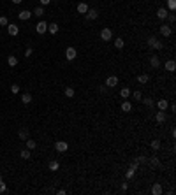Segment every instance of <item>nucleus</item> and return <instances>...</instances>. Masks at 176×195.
I'll return each mask as SVG.
<instances>
[{"label":"nucleus","instance_id":"obj_2","mask_svg":"<svg viewBox=\"0 0 176 195\" xmlns=\"http://www.w3.org/2000/svg\"><path fill=\"white\" fill-rule=\"evenodd\" d=\"M55 149L58 153H65L69 149V144H67V141H56L55 142Z\"/></svg>","mask_w":176,"mask_h":195},{"label":"nucleus","instance_id":"obj_4","mask_svg":"<svg viewBox=\"0 0 176 195\" xmlns=\"http://www.w3.org/2000/svg\"><path fill=\"white\" fill-rule=\"evenodd\" d=\"M76 56H78L76 48H67V49H65V58H67V61H72Z\"/></svg>","mask_w":176,"mask_h":195},{"label":"nucleus","instance_id":"obj_42","mask_svg":"<svg viewBox=\"0 0 176 195\" xmlns=\"http://www.w3.org/2000/svg\"><path fill=\"white\" fill-rule=\"evenodd\" d=\"M136 162H137V163H144V162H146V158H144V157H137Z\"/></svg>","mask_w":176,"mask_h":195},{"label":"nucleus","instance_id":"obj_40","mask_svg":"<svg viewBox=\"0 0 176 195\" xmlns=\"http://www.w3.org/2000/svg\"><path fill=\"white\" fill-rule=\"evenodd\" d=\"M32 53H34V49H32V48H27V51H25V56H32Z\"/></svg>","mask_w":176,"mask_h":195},{"label":"nucleus","instance_id":"obj_14","mask_svg":"<svg viewBox=\"0 0 176 195\" xmlns=\"http://www.w3.org/2000/svg\"><path fill=\"white\" fill-rule=\"evenodd\" d=\"M58 30H60V28H58V25H56V23H49V25H48V32H49L51 35L58 34Z\"/></svg>","mask_w":176,"mask_h":195},{"label":"nucleus","instance_id":"obj_38","mask_svg":"<svg viewBox=\"0 0 176 195\" xmlns=\"http://www.w3.org/2000/svg\"><path fill=\"white\" fill-rule=\"evenodd\" d=\"M11 91L16 95V93H19V85H11Z\"/></svg>","mask_w":176,"mask_h":195},{"label":"nucleus","instance_id":"obj_13","mask_svg":"<svg viewBox=\"0 0 176 195\" xmlns=\"http://www.w3.org/2000/svg\"><path fill=\"white\" fill-rule=\"evenodd\" d=\"M167 14H169V13H167V9H165V7H160L159 11H157V18L162 19V21H164L165 18H167Z\"/></svg>","mask_w":176,"mask_h":195},{"label":"nucleus","instance_id":"obj_15","mask_svg":"<svg viewBox=\"0 0 176 195\" xmlns=\"http://www.w3.org/2000/svg\"><path fill=\"white\" fill-rule=\"evenodd\" d=\"M157 106H159V109H160V111H165V109L169 107V102L165 100V98H160V100L157 102Z\"/></svg>","mask_w":176,"mask_h":195},{"label":"nucleus","instance_id":"obj_1","mask_svg":"<svg viewBox=\"0 0 176 195\" xmlns=\"http://www.w3.org/2000/svg\"><path fill=\"white\" fill-rule=\"evenodd\" d=\"M100 39L104 40V42H109V40L113 39V32H111V28H102V30H100Z\"/></svg>","mask_w":176,"mask_h":195},{"label":"nucleus","instance_id":"obj_8","mask_svg":"<svg viewBox=\"0 0 176 195\" xmlns=\"http://www.w3.org/2000/svg\"><path fill=\"white\" fill-rule=\"evenodd\" d=\"M165 118H167L165 111H160V109H159V112H155V121H157V123H164Z\"/></svg>","mask_w":176,"mask_h":195},{"label":"nucleus","instance_id":"obj_44","mask_svg":"<svg viewBox=\"0 0 176 195\" xmlns=\"http://www.w3.org/2000/svg\"><path fill=\"white\" fill-rule=\"evenodd\" d=\"M49 2H51V0H41V4H43V5H48Z\"/></svg>","mask_w":176,"mask_h":195},{"label":"nucleus","instance_id":"obj_29","mask_svg":"<svg viewBox=\"0 0 176 195\" xmlns=\"http://www.w3.org/2000/svg\"><path fill=\"white\" fill-rule=\"evenodd\" d=\"M64 93H65V97L72 98V97H74V88H70V86H67V88H65V91H64Z\"/></svg>","mask_w":176,"mask_h":195},{"label":"nucleus","instance_id":"obj_45","mask_svg":"<svg viewBox=\"0 0 176 195\" xmlns=\"http://www.w3.org/2000/svg\"><path fill=\"white\" fill-rule=\"evenodd\" d=\"M23 0H13V4H21Z\"/></svg>","mask_w":176,"mask_h":195},{"label":"nucleus","instance_id":"obj_46","mask_svg":"<svg viewBox=\"0 0 176 195\" xmlns=\"http://www.w3.org/2000/svg\"><path fill=\"white\" fill-rule=\"evenodd\" d=\"M0 181H2V176H0Z\"/></svg>","mask_w":176,"mask_h":195},{"label":"nucleus","instance_id":"obj_28","mask_svg":"<svg viewBox=\"0 0 176 195\" xmlns=\"http://www.w3.org/2000/svg\"><path fill=\"white\" fill-rule=\"evenodd\" d=\"M19 157H21L23 160H28L30 157H32V155H30V149H28V148H27V149H23L21 153H19Z\"/></svg>","mask_w":176,"mask_h":195},{"label":"nucleus","instance_id":"obj_19","mask_svg":"<svg viewBox=\"0 0 176 195\" xmlns=\"http://www.w3.org/2000/svg\"><path fill=\"white\" fill-rule=\"evenodd\" d=\"M148 81H150V76L148 74H139L137 76V83H141V85H146Z\"/></svg>","mask_w":176,"mask_h":195},{"label":"nucleus","instance_id":"obj_20","mask_svg":"<svg viewBox=\"0 0 176 195\" xmlns=\"http://www.w3.org/2000/svg\"><path fill=\"white\" fill-rule=\"evenodd\" d=\"M122 111H125V112H130L132 111V104H130L129 100H123L122 102Z\"/></svg>","mask_w":176,"mask_h":195},{"label":"nucleus","instance_id":"obj_17","mask_svg":"<svg viewBox=\"0 0 176 195\" xmlns=\"http://www.w3.org/2000/svg\"><path fill=\"white\" fill-rule=\"evenodd\" d=\"M76 9H78V13H79V14H85V13H86V11H88V5H86V4H85V2H79V4H78V7H76Z\"/></svg>","mask_w":176,"mask_h":195},{"label":"nucleus","instance_id":"obj_41","mask_svg":"<svg viewBox=\"0 0 176 195\" xmlns=\"http://www.w3.org/2000/svg\"><path fill=\"white\" fill-rule=\"evenodd\" d=\"M167 19H169V23H174V21H176V18H174V14H167Z\"/></svg>","mask_w":176,"mask_h":195},{"label":"nucleus","instance_id":"obj_22","mask_svg":"<svg viewBox=\"0 0 176 195\" xmlns=\"http://www.w3.org/2000/svg\"><path fill=\"white\" fill-rule=\"evenodd\" d=\"M48 167H49V171H53V172H55V171H58V169H60V163H58L56 160H51Z\"/></svg>","mask_w":176,"mask_h":195},{"label":"nucleus","instance_id":"obj_37","mask_svg":"<svg viewBox=\"0 0 176 195\" xmlns=\"http://www.w3.org/2000/svg\"><path fill=\"white\" fill-rule=\"evenodd\" d=\"M143 104L148 106V107H151V106H153V100H151V98H143Z\"/></svg>","mask_w":176,"mask_h":195},{"label":"nucleus","instance_id":"obj_3","mask_svg":"<svg viewBox=\"0 0 176 195\" xmlns=\"http://www.w3.org/2000/svg\"><path fill=\"white\" fill-rule=\"evenodd\" d=\"M148 44H150V48H153V49H162V48H164V44L160 42L157 37H150V39H148Z\"/></svg>","mask_w":176,"mask_h":195},{"label":"nucleus","instance_id":"obj_33","mask_svg":"<svg viewBox=\"0 0 176 195\" xmlns=\"http://www.w3.org/2000/svg\"><path fill=\"white\" fill-rule=\"evenodd\" d=\"M32 14H35V16H43V14H44V9H43V7H35Z\"/></svg>","mask_w":176,"mask_h":195},{"label":"nucleus","instance_id":"obj_23","mask_svg":"<svg viewBox=\"0 0 176 195\" xmlns=\"http://www.w3.org/2000/svg\"><path fill=\"white\" fill-rule=\"evenodd\" d=\"M120 97H122V98H129V97H130V90H129V88H122V90H120Z\"/></svg>","mask_w":176,"mask_h":195},{"label":"nucleus","instance_id":"obj_27","mask_svg":"<svg viewBox=\"0 0 176 195\" xmlns=\"http://www.w3.org/2000/svg\"><path fill=\"white\" fill-rule=\"evenodd\" d=\"M115 46H116L118 49H123L125 42H123V39H122V37H116V39H115Z\"/></svg>","mask_w":176,"mask_h":195},{"label":"nucleus","instance_id":"obj_6","mask_svg":"<svg viewBox=\"0 0 176 195\" xmlns=\"http://www.w3.org/2000/svg\"><path fill=\"white\" fill-rule=\"evenodd\" d=\"M171 34H173V26H169V25H162V26H160V35L169 37Z\"/></svg>","mask_w":176,"mask_h":195},{"label":"nucleus","instance_id":"obj_34","mask_svg":"<svg viewBox=\"0 0 176 195\" xmlns=\"http://www.w3.org/2000/svg\"><path fill=\"white\" fill-rule=\"evenodd\" d=\"M167 7L171 9V11H174L176 9V0H167Z\"/></svg>","mask_w":176,"mask_h":195},{"label":"nucleus","instance_id":"obj_24","mask_svg":"<svg viewBox=\"0 0 176 195\" xmlns=\"http://www.w3.org/2000/svg\"><path fill=\"white\" fill-rule=\"evenodd\" d=\"M150 146H151V149H153V151H159V149H160V141H159V139H153Z\"/></svg>","mask_w":176,"mask_h":195},{"label":"nucleus","instance_id":"obj_5","mask_svg":"<svg viewBox=\"0 0 176 195\" xmlns=\"http://www.w3.org/2000/svg\"><path fill=\"white\" fill-rule=\"evenodd\" d=\"M35 32H37V34H46V32H48V23H46V21H39V23L35 25Z\"/></svg>","mask_w":176,"mask_h":195},{"label":"nucleus","instance_id":"obj_16","mask_svg":"<svg viewBox=\"0 0 176 195\" xmlns=\"http://www.w3.org/2000/svg\"><path fill=\"white\" fill-rule=\"evenodd\" d=\"M85 14H86V19H97V16H99L95 9H88Z\"/></svg>","mask_w":176,"mask_h":195},{"label":"nucleus","instance_id":"obj_30","mask_svg":"<svg viewBox=\"0 0 176 195\" xmlns=\"http://www.w3.org/2000/svg\"><path fill=\"white\" fill-rule=\"evenodd\" d=\"M150 165H153V167H160L159 158H157V157H151V158H150Z\"/></svg>","mask_w":176,"mask_h":195},{"label":"nucleus","instance_id":"obj_35","mask_svg":"<svg viewBox=\"0 0 176 195\" xmlns=\"http://www.w3.org/2000/svg\"><path fill=\"white\" fill-rule=\"evenodd\" d=\"M9 21H7V18L5 16H0V26H7Z\"/></svg>","mask_w":176,"mask_h":195},{"label":"nucleus","instance_id":"obj_25","mask_svg":"<svg viewBox=\"0 0 176 195\" xmlns=\"http://www.w3.org/2000/svg\"><path fill=\"white\" fill-rule=\"evenodd\" d=\"M18 137L21 139V141H27V139H28V130H27V128H23V130H19V134H18Z\"/></svg>","mask_w":176,"mask_h":195},{"label":"nucleus","instance_id":"obj_32","mask_svg":"<svg viewBox=\"0 0 176 195\" xmlns=\"http://www.w3.org/2000/svg\"><path fill=\"white\" fill-rule=\"evenodd\" d=\"M130 97H132V98H136V100H141V98H143L141 91H130Z\"/></svg>","mask_w":176,"mask_h":195},{"label":"nucleus","instance_id":"obj_31","mask_svg":"<svg viewBox=\"0 0 176 195\" xmlns=\"http://www.w3.org/2000/svg\"><path fill=\"white\" fill-rule=\"evenodd\" d=\"M35 146H37V142H35V141H32V139H27V148H28V149H34Z\"/></svg>","mask_w":176,"mask_h":195},{"label":"nucleus","instance_id":"obj_11","mask_svg":"<svg viewBox=\"0 0 176 195\" xmlns=\"http://www.w3.org/2000/svg\"><path fill=\"white\" fill-rule=\"evenodd\" d=\"M165 70H167V72H174L176 70V61L174 60H167L165 61Z\"/></svg>","mask_w":176,"mask_h":195},{"label":"nucleus","instance_id":"obj_21","mask_svg":"<svg viewBox=\"0 0 176 195\" xmlns=\"http://www.w3.org/2000/svg\"><path fill=\"white\" fill-rule=\"evenodd\" d=\"M7 63H9V67H16V65H18V58L13 56V55L7 56Z\"/></svg>","mask_w":176,"mask_h":195},{"label":"nucleus","instance_id":"obj_43","mask_svg":"<svg viewBox=\"0 0 176 195\" xmlns=\"http://www.w3.org/2000/svg\"><path fill=\"white\" fill-rule=\"evenodd\" d=\"M137 165H139L137 162H132V163H130V169H134V171H137Z\"/></svg>","mask_w":176,"mask_h":195},{"label":"nucleus","instance_id":"obj_39","mask_svg":"<svg viewBox=\"0 0 176 195\" xmlns=\"http://www.w3.org/2000/svg\"><path fill=\"white\" fill-rule=\"evenodd\" d=\"M5 192H7V186H5L2 181H0V193H5Z\"/></svg>","mask_w":176,"mask_h":195},{"label":"nucleus","instance_id":"obj_26","mask_svg":"<svg viewBox=\"0 0 176 195\" xmlns=\"http://www.w3.org/2000/svg\"><path fill=\"white\" fill-rule=\"evenodd\" d=\"M21 102H23V104H30V102H32V95H30V93H23L21 95Z\"/></svg>","mask_w":176,"mask_h":195},{"label":"nucleus","instance_id":"obj_10","mask_svg":"<svg viewBox=\"0 0 176 195\" xmlns=\"http://www.w3.org/2000/svg\"><path fill=\"white\" fill-rule=\"evenodd\" d=\"M32 16H34V14L30 13V11H27V9H25V11H21V13L18 14V18L21 19V21H27V19H30V18H32Z\"/></svg>","mask_w":176,"mask_h":195},{"label":"nucleus","instance_id":"obj_9","mask_svg":"<svg viewBox=\"0 0 176 195\" xmlns=\"http://www.w3.org/2000/svg\"><path fill=\"white\" fill-rule=\"evenodd\" d=\"M118 85V77L116 76H109L108 79H106V86H109V88H115Z\"/></svg>","mask_w":176,"mask_h":195},{"label":"nucleus","instance_id":"obj_7","mask_svg":"<svg viewBox=\"0 0 176 195\" xmlns=\"http://www.w3.org/2000/svg\"><path fill=\"white\" fill-rule=\"evenodd\" d=\"M7 34L11 35V37H14V35H18L19 34V28H18V25H7Z\"/></svg>","mask_w":176,"mask_h":195},{"label":"nucleus","instance_id":"obj_36","mask_svg":"<svg viewBox=\"0 0 176 195\" xmlns=\"http://www.w3.org/2000/svg\"><path fill=\"white\" fill-rule=\"evenodd\" d=\"M134 172H136V171H134V169H129V171L125 172V178H127V179H132V176H134Z\"/></svg>","mask_w":176,"mask_h":195},{"label":"nucleus","instance_id":"obj_12","mask_svg":"<svg viewBox=\"0 0 176 195\" xmlns=\"http://www.w3.org/2000/svg\"><path fill=\"white\" fill-rule=\"evenodd\" d=\"M162 192H164V190H162V184H160V183H155L153 186H151V193H153V195H162Z\"/></svg>","mask_w":176,"mask_h":195},{"label":"nucleus","instance_id":"obj_18","mask_svg":"<svg viewBox=\"0 0 176 195\" xmlns=\"http://www.w3.org/2000/svg\"><path fill=\"white\" fill-rule=\"evenodd\" d=\"M150 65H151L153 69H159V67H160V60H159V56H151V58H150Z\"/></svg>","mask_w":176,"mask_h":195}]
</instances>
